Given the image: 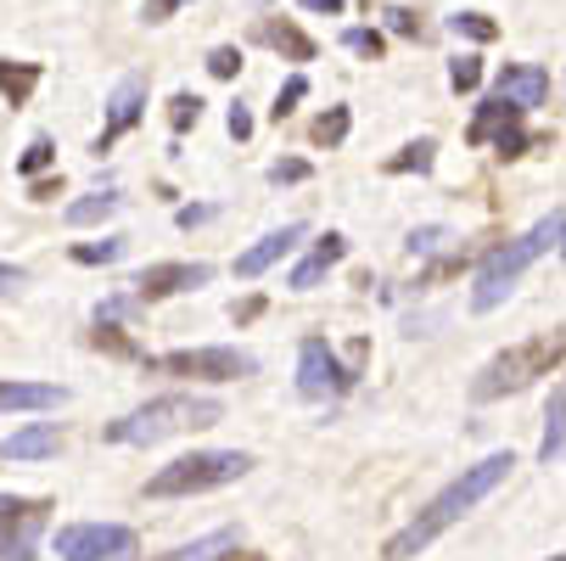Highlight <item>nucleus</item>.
Here are the masks:
<instances>
[{"label": "nucleus", "mask_w": 566, "mask_h": 561, "mask_svg": "<svg viewBox=\"0 0 566 561\" xmlns=\"http://www.w3.org/2000/svg\"><path fill=\"white\" fill-rule=\"evenodd\" d=\"M213 281V270L208 264H151V270H140L129 287V298L135 303H151V298H175V292H186V287H208Z\"/></svg>", "instance_id": "obj_11"}, {"label": "nucleus", "mask_w": 566, "mask_h": 561, "mask_svg": "<svg viewBox=\"0 0 566 561\" xmlns=\"http://www.w3.org/2000/svg\"><path fill=\"white\" fill-rule=\"evenodd\" d=\"M303 236H308V225H281V230H270V236H264L259 248H248V253L235 259V276H241V281L264 276L270 264H281V259H286V253H292V248L303 242Z\"/></svg>", "instance_id": "obj_13"}, {"label": "nucleus", "mask_w": 566, "mask_h": 561, "mask_svg": "<svg viewBox=\"0 0 566 561\" xmlns=\"http://www.w3.org/2000/svg\"><path fill=\"white\" fill-rule=\"evenodd\" d=\"M348 387H354V371L337 365L326 337H303V349H297V393L303 398H337Z\"/></svg>", "instance_id": "obj_9"}, {"label": "nucleus", "mask_w": 566, "mask_h": 561, "mask_svg": "<svg viewBox=\"0 0 566 561\" xmlns=\"http://www.w3.org/2000/svg\"><path fill=\"white\" fill-rule=\"evenodd\" d=\"M560 332H544V337H533V343H522V349H505L500 360H489L476 371V382H471V398L476 405H489V398H505V393H522L533 376H549L555 365H560Z\"/></svg>", "instance_id": "obj_5"}, {"label": "nucleus", "mask_w": 566, "mask_h": 561, "mask_svg": "<svg viewBox=\"0 0 566 561\" xmlns=\"http://www.w3.org/2000/svg\"><path fill=\"white\" fill-rule=\"evenodd\" d=\"M248 471H253V455H241V449H197V455L169 460V466L146 484V495H151V500L208 495V489H224V484H235V477H248Z\"/></svg>", "instance_id": "obj_4"}, {"label": "nucleus", "mask_w": 566, "mask_h": 561, "mask_svg": "<svg viewBox=\"0 0 566 561\" xmlns=\"http://www.w3.org/2000/svg\"><path fill=\"white\" fill-rule=\"evenodd\" d=\"M73 259L78 264H118L124 259V242H118V236H107V242H78Z\"/></svg>", "instance_id": "obj_26"}, {"label": "nucleus", "mask_w": 566, "mask_h": 561, "mask_svg": "<svg viewBox=\"0 0 566 561\" xmlns=\"http://www.w3.org/2000/svg\"><path fill=\"white\" fill-rule=\"evenodd\" d=\"M432 164H438V146H432V141H416V146H403L398 157H387V175H410V169L427 175Z\"/></svg>", "instance_id": "obj_21"}, {"label": "nucleus", "mask_w": 566, "mask_h": 561, "mask_svg": "<svg viewBox=\"0 0 566 561\" xmlns=\"http://www.w3.org/2000/svg\"><path fill=\"white\" fill-rule=\"evenodd\" d=\"M140 113H146V79H140V73H124L118 85H113V96H107V124H102L96 152H113V141L129 135V129L140 124Z\"/></svg>", "instance_id": "obj_10"}, {"label": "nucleus", "mask_w": 566, "mask_h": 561, "mask_svg": "<svg viewBox=\"0 0 566 561\" xmlns=\"http://www.w3.org/2000/svg\"><path fill=\"white\" fill-rule=\"evenodd\" d=\"M560 427H566V393L555 387V393H549V416H544V444H538V460H544V466L560 460Z\"/></svg>", "instance_id": "obj_20"}, {"label": "nucleus", "mask_w": 566, "mask_h": 561, "mask_svg": "<svg viewBox=\"0 0 566 561\" xmlns=\"http://www.w3.org/2000/svg\"><path fill=\"white\" fill-rule=\"evenodd\" d=\"M224 422V405L219 398H197V393H164L140 405L135 416L124 422H107V444H164V438H180V433H202V427H219Z\"/></svg>", "instance_id": "obj_3"}, {"label": "nucleus", "mask_w": 566, "mask_h": 561, "mask_svg": "<svg viewBox=\"0 0 566 561\" xmlns=\"http://www.w3.org/2000/svg\"><path fill=\"white\" fill-rule=\"evenodd\" d=\"M197 118H202V96H191V91H180V96L169 102V124H175V129H191Z\"/></svg>", "instance_id": "obj_32"}, {"label": "nucleus", "mask_w": 566, "mask_h": 561, "mask_svg": "<svg viewBox=\"0 0 566 561\" xmlns=\"http://www.w3.org/2000/svg\"><path fill=\"white\" fill-rule=\"evenodd\" d=\"M449 29L465 34V40H476V45H489V40L500 34V23H494V18H482V12H460V18H449Z\"/></svg>", "instance_id": "obj_25"}, {"label": "nucleus", "mask_w": 566, "mask_h": 561, "mask_svg": "<svg viewBox=\"0 0 566 561\" xmlns=\"http://www.w3.org/2000/svg\"><path fill=\"white\" fill-rule=\"evenodd\" d=\"M549 561H560V555H549Z\"/></svg>", "instance_id": "obj_45"}, {"label": "nucleus", "mask_w": 566, "mask_h": 561, "mask_svg": "<svg viewBox=\"0 0 566 561\" xmlns=\"http://www.w3.org/2000/svg\"><path fill=\"white\" fill-rule=\"evenodd\" d=\"M40 85V62H0V96H7L12 107H23Z\"/></svg>", "instance_id": "obj_19"}, {"label": "nucleus", "mask_w": 566, "mask_h": 561, "mask_svg": "<svg viewBox=\"0 0 566 561\" xmlns=\"http://www.w3.org/2000/svg\"><path fill=\"white\" fill-rule=\"evenodd\" d=\"M56 555L62 561H118L135 555V528L124 522H73L56 533Z\"/></svg>", "instance_id": "obj_7"}, {"label": "nucleus", "mask_w": 566, "mask_h": 561, "mask_svg": "<svg viewBox=\"0 0 566 561\" xmlns=\"http://www.w3.org/2000/svg\"><path fill=\"white\" fill-rule=\"evenodd\" d=\"M387 29H392V34H403V40H421V34H427L410 12H387Z\"/></svg>", "instance_id": "obj_36"}, {"label": "nucleus", "mask_w": 566, "mask_h": 561, "mask_svg": "<svg viewBox=\"0 0 566 561\" xmlns=\"http://www.w3.org/2000/svg\"><path fill=\"white\" fill-rule=\"evenodd\" d=\"M56 449H62V433L51 422H34V427H23V433H12L7 444H0V455H7V460H45Z\"/></svg>", "instance_id": "obj_17"}, {"label": "nucleus", "mask_w": 566, "mask_h": 561, "mask_svg": "<svg viewBox=\"0 0 566 561\" xmlns=\"http://www.w3.org/2000/svg\"><path fill=\"white\" fill-rule=\"evenodd\" d=\"M29 191H34V202H51V197H56V191H62V180H34V186H29Z\"/></svg>", "instance_id": "obj_42"}, {"label": "nucleus", "mask_w": 566, "mask_h": 561, "mask_svg": "<svg viewBox=\"0 0 566 561\" xmlns=\"http://www.w3.org/2000/svg\"><path fill=\"white\" fill-rule=\"evenodd\" d=\"M151 376H191V382H235V376H253L259 360L248 349H180L164 360H146Z\"/></svg>", "instance_id": "obj_6"}, {"label": "nucleus", "mask_w": 566, "mask_h": 561, "mask_svg": "<svg viewBox=\"0 0 566 561\" xmlns=\"http://www.w3.org/2000/svg\"><path fill=\"white\" fill-rule=\"evenodd\" d=\"M51 500H0V561H34Z\"/></svg>", "instance_id": "obj_8"}, {"label": "nucleus", "mask_w": 566, "mask_h": 561, "mask_svg": "<svg viewBox=\"0 0 566 561\" xmlns=\"http://www.w3.org/2000/svg\"><path fill=\"white\" fill-rule=\"evenodd\" d=\"M180 7H191V0H146V23H169Z\"/></svg>", "instance_id": "obj_35"}, {"label": "nucleus", "mask_w": 566, "mask_h": 561, "mask_svg": "<svg viewBox=\"0 0 566 561\" xmlns=\"http://www.w3.org/2000/svg\"><path fill=\"white\" fill-rule=\"evenodd\" d=\"M23 287V270L18 264H0V292H18Z\"/></svg>", "instance_id": "obj_41"}, {"label": "nucleus", "mask_w": 566, "mask_h": 561, "mask_svg": "<svg viewBox=\"0 0 566 561\" xmlns=\"http://www.w3.org/2000/svg\"><path fill=\"white\" fill-rule=\"evenodd\" d=\"M202 219H213V208H208V202H197V208H180V214H175V225H180V230H191V225H202Z\"/></svg>", "instance_id": "obj_39"}, {"label": "nucleus", "mask_w": 566, "mask_h": 561, "mask_svg": "<svg viewBox=\"0 0 566 561\" xmlns=\"http://www.w3.org/2000/svg\"><path fill=\"white\" fill-rule=\"evenodd\" d=\"M253 40H259V45H270V51H281L286 62H314V40H308L297 23H286V18H281V23H275V18H264V23L253 29Z\"/></svg>", "instance_id": "obj_14"}, {"label": "nucleus", "mask_w": 566, "mask_h": 561, "mask_svg": "<svg viewBox=\"0 0 566 561\" xmlns=\"http://www.w3.org/2000/svg\"><path fill=\"white\" fill-rule=\"evenodd\" d=\"M303 96H308V79H303V73H292V79H286V91H281V96H275V107H270V113H275V124H281V118H292Z\"/></svg>", "instance_id": "obj_31"}, {"label": "nucleus", "mask_w": 566, "mask_h": 561, "mask_svg": "<svg viewBox=\"0 0 566 561\" xmlns=\"http://www.w3.org/2000/svg\"><path fill=\"white\" fill-rule=\"evenodd\" d=\"M560 230H566V214L560 208H549V219H538L527 236H516V242H505V248H494L489 259H482V270H476V287H471V309L476 314H489V309H500L505 298H511V287L544 259V253H555L560 248Z\"/></svg>", "instance_id": "obj_2"}, {"label": "nucleus", "mask_w": 566, "mask_h": 561, "mask_svg": "<svg viewBox=\"0 0 566 561\" xmlns=\"http://www.w3.org/2000/svg\"><path fill=\"white\" fill-rule=\"evenodd\" d=\"M303 7H314V12H326V18H337V12H343V0H303Z\"/></svg>", "instance_id": "obj_43"}, {"label": "nucleus", "mask_w": 566, "mask_h": 561, "mask_svg": "<svg viewBox=\"0 0 566 561\" xmlns=\"http://www.w3.org/2000/svg\"><path fill=\"white\" fill-rule=\"evenodd\" d=\"M511 466H516V460H511V449H505V455H489V460H476V466H465V471L454 477V484H449L427 511H416V522H410V528L387 539L381 561H410V555H421V550H427L443 528H454L476 500H489V495L505 484V477H511Z\"/></svg>", "instance_id": "obj_1"}, {"label": "nucleus", "mask_w": 566, "mask_h": 561, "mask_svg": "<svg viewBox=\"0 0 566 561\" xmlns=\"http://www.w3.org/2000/svg\"><path fill=\"white\" fill-rule=\"evenodd\" d=\"M113 214H118V197H78V202H67V225H102Z\"/></svg>", "instance_id": "obj_23"}, {"label": "nucleus", "mask_w": 566, "mask_h": 561, "mask_svg": "<svg viewBox=\"0 0 566 561\" xmlns=\"http://www.w3.org/2000/svg\"><path fill=\"white\" fill-rule=\"evenodd\" d=\"M348 129H354V113H348V107H332V113H319V118H314V129H308V135H314L319 146H343V141H348Z\"/></svg>", "instance_id": "obj_22"}, {"label": "nucleus", "mask_w": 566, "mask_h": 561, "mask_svg": "<svg viewBox=\"0 0 566 561\" xmlns=\"http://www.w3.org/2000/svg\"><path fill=\"white\" fill-rule=\"evenodd\" d=\"M343 45H348L354 56H365V62H376V56L387 51V40H381L376 29H348V34H343Z\"/></svg>", "instance_id": "obj_30"}, {"label": "nucleus", "mask_w": 566, "mask_h": 561, "mask_svg": "<svg viewBox=\"0 0 566 561\" xmlns=\"http://www.w3.org/2000/svg\"><path fill=\"white\" fill-rule=\"evenodd\" d=\"M449 85H454L460 96H471V91L482 85V62H476V56H454V62H449Z\"/></svg>", "instance_id": "obj_28"}, {"label": "nucleus", "mask_w": 566, "mask_h": 561, "mask_svg": "<svg viewBox=\"0 0 566 561\" xmlns=\"http://www.w3.org/2000/svg\"><path fill=\"white\" fill-rule=\"evenodd\" d=\"M67 387L51 382H0V411H56Z\"/></svg>", "instance_id": "obj_15"}, {"label": "nucleus", "mask_w": 566, "mask_h": 561, "mask_svg": "<svg viewBox=\"0 0 566 561\" xmlns=\"http://www.w3.org/2000/svg\"><path fill=\"white\" fill-rule=\"evenodd\" d=\"M96 349H107V354H118V360H135L140 349H135V337H124L118 326H107V320H102V326H96V337H91Z\"/></svg>", "instance_id": "obj_29"}, {"label": "nucleus", "mask_w": 566, "mask_h": 561, "mask_svg": "<svg viewBox=\"0 0 566 561\" xmlns=\"http://www.w3.org/2000/svg\"><path fill=\"white\" fill-rule=\"evenodd\" d=\"M308 175H314V169L303 164V157H281V164L270 169V180H275V186H297V180H308Z\"/></svg>", "instance_id": "obj_34"}, {"label": "nucleus", "mask_w": 566, "mask_h": 561, "mask_svg": "<svg viewBox=\"0 0 566 561\" xmlns=\"http://www.w3.org/2000/svg\"><path fill=\"white\" fill-rule=\"evenodd\" d=\"M438 242H443V230H438V225H432V230H416V236H410V248H416V253H432Z\"/></svg>", "instance_id": "obj_40"}, {"label": "nucleus", "mask_w": 566, "mask_h": 561, "mask_svg": "<svg viewBox=\"0 0 566 561\" xmlns=\"http://www.w3.org/2000/svg\"><path fill=\"white\" fill-rule=\"evenodd\" d=\"M259 314H264V298H259V292H253V298H241V303L230 309V320H235V326H248V320H259Z\"/></svg>", "instance_id": "obj_37"}, {"label": "nucleus", "mask_w": 566, "mask_h": 561, "mask_svg": "<svg viewBox=\"0 0 566 561\" xmlns=\"http://www.w3.org/2000/svg\"><path fill=\"white\" fill-rule=\"evenodd\" d=\"M511 124H522V107H511L505 96H494V102H482L476 107V118H471V146H482V141H494L500 129H511Z\"/></svg>", "instance_id": "obj_18"}, {"label": "nucleus", "mask_w": 566, "mask_h": 561, "mask_svg": "<svg viewBox=\"0 0 566 561\" xmlns=\"http://www.w3.org/2000/svg\"><path fill=\"white\" fill-rule=\"evenodd\" d=\"M224 124H230V135H235V141H248V135H253V113L241 107V102L230 107V118H224Z\"/></svg>", "instance_id": "obj_38"}, {"label": "nucleus", "mask_w": 566, "mask_h": 561, "mask_svg": "<svg viewBox=\"0 0 566 561\" xmlns=\"http://www.w3.org/2000/svg\"><path fill=\"white\" fill-rule=\"evenodd\" d=\"M51 164H56V146H51V141H45V135H34V141H29V152H23V157H18V169H23V175H29V180H34V175H40V169H51Z\"/></svg>", "instance_id": "obj_27"}, {"label": "nucleus", "mask_w": 566, "mask_h": 561, "mask_svg": "<svg viewBox=\"0 0 566 561\" xmlns=\"http://www.w3.org/2000/svg\"><path fill=\"white\" fill-rule=\"evenodd\" d=\"M224 561H264V555H224Z\"/></svg>", "instance_id": "obj_44"}, {"label": "nucleus", "mask_w": 566, "mask_h": 561, "mask_svg": "<svg viewBox=\"0 0 566 561\" xmlns=\"http://www.w3.org/2000/svg\"><path fill=\"white\" fill-rule=\"evenodd\" d=\"M343 253H348V242H343V236H326V242H314V253L292 270V292H308V287H319V281H326V270L332 264H343Z\"/></svg>", "instance_id": "obj_16"}, {"label": "nucleus", "mask_w": 566, "mask_h": 561, "mask_svg": "<svg viewBox=\"0 0 566 561\" xmlns=\"http://www.w3.org/2000/svg\"><path fill=\"white\" fill-rule=\"evenodd\" d=\"M219 550H235V533H230V528H219V533H208V539H197V544L175 550V561H213Z\"/></svg>", "instance_id": "obj_24"}, {"label": "nucleus", "mask_w": 566, "mask_h": 561, "mask_svg": "<svg viewBox=\"0 0 566 561\" xmlns=\"http://www.w3.org/2000/svg\"><path fill=\"white\" fill-rule=\"evenodd\" d=\"M208 73H213V79H235V73H241V51H235V45H213Z\"/></svg>", "instance_id": "obj_33"}, {"label": "nucleus", "mask_w": 566, "mask_h": 561, "mask_svg": "<svg viewBox=\"0 0 566 561\" xmlns=\"http://www.w3.org/2000/svg\"><path fill=\"white\" fill-rule=\"evenodd\" d=\"M494 96H505L511 107H544L549 102V73L544 67H533V62H511V67H500V85H494Z\"/></svg>", "instance_id": "obj_12"}]
</instances>
